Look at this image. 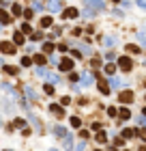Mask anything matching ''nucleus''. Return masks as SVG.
<instances>
[{
	"label": "nucleus",
	"instance_id": "1",
	"mask_svg": "<svg viewBox=\"0 0 146 151\" xmlns=\"http://www.w3.org/2000/svg\"><path fill=\"white\" fill-rule=\"evenodd\" d=\"M118 67H120L122 71H131L133 63H131V59H129V56H120V59H118Z\"/></svg>",
	"mask_w": 146,
	"mask_h": 151
},
{
	"label": "nucleus",
	"instance_id": "2",
	"mask_svg": "<svg viewBox=\"0 0 146 151\" xmlns=\"http://www.w3.org/2000/svg\"><path fill=\"white\" fill-rule=\"evenodd\" d=\"M0 52L2 54H15V43L13 41H2L0 43Z\"/></svg>",
	"mask_w": 146,
	"mask_h": 151
},
{
	"label": "nucleus",
	"instance_id": "3",
	"mask_svg": "<svg viewBox=\"0 0 146 151\" xmlns=\"http://www.w3.org/2000/svg\"><path fill=\"white\" fill-rule=\"evenodd\" d=\"M62 17L64 20H75V17H80V11L75 9V7H69V9L62 11Z\"/></svg>",
	"mask_w": 146,
	"mask_h": 151
},
{
	"label": "nucleus",
	"instance_id": "4",
	"mask_svg": "<svg viewBox=\"0 0 146 151\" xmlns=\"http://www.w3.org/2000/svg\"><path fill=\"white\" fill-rule=\"evenodd\" d=\"M118 99H120L122 104H131L133 102V93L131 91H122L120 95H118Z\"/></svg>",
	"mask_w": 146,
	"mask_h": 151
},
{
	"label": "nucleus",
	"instance_id": "5",
	"mask_svg": "<svg viewBox=\"0 0 146 151\" xmlns=\"http://www.w3.org/2000/svg\"><path fill=\"white\" fill-rule=\"evenodd\" d=\"M60 69H62V71H71L73 69V59H67V56H64V59L60 61Z\"/></svg>",
	"mask_w": 146,
	"mask_h": 151
},
{
	"label": "nucleus",
	"instance_id": "6",
	"mask_svg": "<svg viewBox=\"0 0 146 151\" xmlns=\"http://www.w3.org/2000/svg\"><path fill=\"white\" fill-rule=\"evenodd\" d=\"M47 9L52 11V13H56V11L62 9V2H60V0H49V2H47Z\"/></svg>",
	"mask_w": 146,
	"mask_h": 151
},
{
	"label": "nucleus",
	"instance_id": "7",
	"mask_svg": "<svg viewBox=\"0 0 146 151\" xmlns=\"http://www.w3.org/2000/svg\"><path fill=\"white\" fill-rule=\"evenodd\" d=\"M11 20H13V17H11L5 9H0V24H11Z\"/></svg>",
	"mask_w": 146,
	"mask_h": 151
},
{
	"label": "nucleus",
	"instance_id": "8",
	"mask_svg": "<svg viewBox=\"0 0 146 151\" xmlns=\"http://www.w3.org/2000/svg\"><path fill=\"white\" fill-rule=\"evenodd\" d=\"M93 73H84L82 76V86H90V84H93Z\"/></svg>",
	"mask_w": 146,
	"mask_h": 151
},
{
	"label": "nucleus",
	"instance_id": "9",
	"mask_svg": "<svg viewBox=\"0 0 146 151\" xmlns=\"http://www.w3.org/2000/svg\"><path fill=\"white\" fill-rule=\"evenodd\" d=\"M49 110H52L54 114H56V117H62V114H64V110L58 106V104H52V106H49Z\"/></svg>",
	"mask_w": 146,
	"mask_h": 151
},
{
	"label": "nucleus",
	"instance_id": "10",
	"mask_svg": "<svg viewBox=\"0 0 146 151\" xmlns=\"http://www.w3.org/2000/svg\"><path fill=\"white\" fill-rule=\"evenodd\" d=\"M88 7H93V9H103V2L101 0H86Z\"/></svg>",
	"mask_w": 146,
	"mask_h": 151
},
{
	"label": "nucleus",
	"instance_id": "11",
	"mask_svg": "<svg viewBox=\"0 0 146 151\" xmlns=\"http://www.w3.org/2000/svg\"><path fill=\"white\" fill-rule=\"evenodd\" d=\"M118 117H120L122 121H127V119H131V112L127 110V108H120V110H118Z\"/></svg>",
	"mask_w": 146,
	"mask_h": 151
},
{
	"label": "nucleus",
	"instance_id": "12",
	"mask_svg": "<svg viewBox=\"0 0 146 151\" xmlns=\"http://www.w3.org/2000/svg\"><path fill=\"white\" fill-rule=\"evenodd\" d=\"M13 43L15 45H22V43H24V33H15L13 35Z\"/></svg>",
	"mask_w": 146,
	"mask_h": 151
},
{
	"label": "nucleus",
	"instance_id": "13",
	"mask_svg": "<svg viewBox=\"0 0 146 151\" xmlns=\"http://www.w3.org/2000/svg\"><path fill=\"white\" fill-rule=\"evenodd\" d=\"M34 63H37V65H39V67H41V65H45V54H37V56H34Z\"/></svg>",
	"mask_w": 146,
	"mask_h": 151
},
{
	"label": "nucleus",
	"instance_id": "14",
	"mask_svg": "<svg viewBox=\"0 0 146 151\" xmlns=\"http://www.w3.org/2000/svg\"><path fill=\"white\" fill-rule=\"evenodd\" d=\"M99 91H101L103 95H107V93H110V86H107V84L103 82V80H99Z\"/></svg>",
	"mask_w": 146,
	"mask_h": 151
},
{
	"label": "nucleus",
	"instance_id": "15",
	"mask_svg": "<svg viewBox=\"0 0 146 151\" xmlns=\"http://www.w3.org/2000/svg\"><path fill=\"white\" fill-rule=\"evenodd\" d=\"M114 71H116V65H114V63L105 65V73H107V76H114Z\"/></svg>",
	"mask_w": 146,
	"mask_h": 151
},
{
	"label": "nucleus",
	"instance_id": "16",
	"mask_svg": "<svg viewBox=\"0 0 146 151\" xmlns=\"http://www.w3.org/2000/svg\"><path fill=\"white\" fill-rule=\"evenodd\" d=\"M127 52H129V54H140V48L133 45V43H129V45H127Z\"/></svg>",
	"mask_w": 146,
	"mask_h": 151
},
{
	"label": "nucleus",
	"instance_id": "17",
	"mask_svg": "<svg viewBox=\"0 0 146 151\" xmlns=\"http://www.w3.org/2000/svg\"><path fill=\"white\" fill-rule=\"evenodd\" d=\"M95 140H97V142H105V140H107L105 132H101V130H99V134H97V136H95Z\"/></svg>",
	"mask_w": 146,
	"mask_h": 151
},
{
	"label": "nucleus",
	"instance_id": "18",
	"mask_svg": "<svg viewBox=\"0 0 146 151\" xmlns=\"http://www.w3.org/2000/svg\"><path fill=\"white\" fill-rule=\"evenodd\" d=\"M133 134H135V130H131V127H127V130H122V138H131Z\"/></svg>",
	"mask_w": 146,
	"mask_h": 151
},
{
	"label": "nucleus",
	"instance_id": "19",
	"mask_svg": "<svg viewBox=\"0 0 146 151\" xmlns=\"http://www.w3.org/2000/svg\"><path fill=\"white\" fill-rule=\"evenodd\" d=\"M41 26H43V28H49V26H52V17H43V20H41Z\"/></svg>",
	"mask_w": 146,
	"mask_h": 151
},
{
	"label": "nucleus",
	"instance_id": "20",
	"mask_svg": "<svg viewBox=\"0 0 146 151\" xmlns=\"http://www.w3.org/2000/svg\"><path fill=\"white\" fill-rule=\"evenodd\" d=\"M43 52H54V43H49V41H45V43H43Z\"/></svg>",
	"mask_w": 146,
	"mask_h": 151
},
{
	"label": "nucleus",
	"instance_id": "21",
	"mask_svg": "<svg viewBox=\"0 0 146 151\" xmlns=\"http://www.w3.org/2000/svg\"><path fill=\"white\" fill-rule=\"evenodd\" d=\"M5 71H7V73H11V76H15V73H17V69H15L13 65H5Z\"/></svg>",
	"mask_w": 146,
	"mask_h": 151
},
{
	"label": "nucleus",
	"instance_id": "22",
	"mask_svg": "<svg viewBox=\"0 0 146 151\" xmlns=\"http://www.w3.org/2000/svg\"><path fill=\"white\" fill-rule=\"evenodd\" d=\"M22 13H24L22 5H13V15H22Z\"/></svg>",
	"mask_w": 146,
	"mask_h": 151
},
{
	"label": "nucleus",
	"instance_id": "23",
	"mask_svg": "<svg viewBox=\"0 0 146 151\" xmlns=\"http://www.w3.org/2000/svg\"><path fill=\"white\" fill-rule=\"evenodd\" d=\"M122 84V80L120 78H112V82H110V86H114V88H118Z\"/></svg>",
	"mask_w": 146,
	"mask_h": 151
},
{
	"label": "nucleus",
	"instance_id": "24",
	"mask_svg": "<svg viewBox=\"0 0 146 151\" xmlns=\"http://www.w3.org/2000/svg\"><path fill=\"white\" fill-rule=\"evenodd\" d=\"M54 132H56V134H58V136H62V138L67 136V130H64V127H60V125L56 127V130H54Z\"/></svg>",
	"mask_w": 146,
	"mask_h": 151
},
{
	"label": "nucleus",
	"instance_id": "25",
	"mask_svg": "<svg viewBox=\"0 0 146 151\" xmlns=\"http://www.w3.org/2000/svg\"><path fill=\"white\" fill-rule=\"evenodd\" d=\"M24 125H26L24 119H15V121H13V127H24Z\"/></svg>",
	"mask_w": 146,
	"mask_h": 151
},
{
	"label": "nucleus",
	"instance_id": "26",
	"mask_svg": "<svg viewBox=\"0 0 146 151\" xmlns=\"http://www.w3.org/2000/svg\"><path fill=\"white\" fill-rule=\"evenodd\" d=\"M71 125L73 127H82V121H80L78 117H71Z\"/></svg>",
	"mask_w": 146,
	"mask_h": 151
},
{
	"label": "nucleus",
	"instance_id": "27",
	"mask_svg": "<svg viewBox=\"0 0 146 151\" xmlns=\"http://www.w3.org/2000/svg\"><path fill=\"white\" fill-rule=\"evenodd\" d=\"M64 147H67V149H71V147H73V140H71V136H69V134L64 136Z\"/></svg>",
	"mask_w": 146,
	"mask_h": 151
},
{
	"label": "nucleus",
	"instance_id": "28",
	"mask_svg": "<svg viewBox=\"0 0 146 151\" xmlns=\"http://www.w3.org/2000/svg\"><path fill=\"white\" fill-rule=\"evenodd\" d=\"M43 91L47 93V95H54V86H52V84H45V86H43Z\"/></svg>",
	"mask_w": 146,
	"mask_h": 151
},
{
	"label": "nucleus",
	"instance_id": "29",
	"mask_svg": "<svg viewBox=\"0 0 146 151\" xmlns=\"http://www.w3.org/2000/svg\"><path fill=\"white\" fill-rule=\"evenodd\" d=\"M30 37H32V41H39V39H43V33H32Z\"/></svg>",
	"mask_w": 146,
	"mask_h": 151
},
{
	"label": "nucleus",
	"instance_id": "30",
	"mask_svg": "<svg viewBox=\"0 0 146 151\" xmlns=\"http://www.w3.org/2000/svg\"><path fill=\"white\" fill-rule=\"evenodd\" d=\"M32 15H34L32 9H26V11H24V17H26V20H32Z\"/></svg>",
	"mask_w": 146,
	"mask_h": 151
},
{
	"label": "nucleus",
	"instance_id": "31",
	"mask_svg": "<svg viewBox=\"0 0 146 151\" xmlns=\"http://www.w3.org/2000/svg\"><path fill=\"white\" fill-rule=\"evenodd\" d=\"M30 63H32L30 56H24V59H22V65H24V67H30Z\"/></svg>",
	"mask_w": 146,
	"mask_h": 151
},
{
	"label": "nucleus",
	"instance_id": "32",
	"mask_svg": "<svg viewBox=\"0 0 146 151\" xmlns=\"http://www.w3.org/2000/svg\"><path fill=\"white\" fill-rule=\"evenodd\" d=\"M22 33H24V35L30 33V24H28V22H26V24H22Z\"/></svg>",
	"mask_w": 146,
	"mask_h": 151
},
{
	"label": "nucleus",
	"instance_id": "33",
	"mask_svg": "<svg viewBox=\"0 0 146 151\" xmlns=\"http://www.w3.org/2000/svg\"><path fill=\"white\" fill-rule=\"evenodd\" d=\"M107 114H110V117H116L118 112H116V108H107Z\"/></svg>",
	"mask_w": 146,
	"mask_h": 151
},
{
	"label": "nucleus",
	"instance_id": "34",
	"mask_svg": "<svg viewBox=\"0 0 146 151\" xmlns=\"http://www.w3.org/2000/svg\"><path fill=\"white\" fill-rule=\"evenodd\" d=\"M135 134H140V138L146 142V130H140V132H135Z\"/></svg>",
	"mask_w": 146,
	"mask_h": 151
},
{
	"label": "nucleus",
	"instance_id": "35",
	"mask_svg": "<svg viewBox=\"0 0 146 151\" xmlns=\"http://www.w3.org/2000/svg\"><path fill=\"white\" fill-rule=\"evenodd\" d=\"M41 7H43V5H41L39 0H34V2H32V9H37V11H39V9H41Z\"/></svg>",
	"mask_w": 146,
	"mask_h": 151
},
{
	"label": "nucleus",
	"instance_id": "36",
	"mask_svg": "<svg viewBox=\"0 0 146 151\" xmlns=\"http://www.w3.org/2000/svg\"><path fill=\"white\" fill-rule=\"evenodd\" d=\"M137 39H140L142 43H146V33H140V35H137Z\"/></svg>",
	"mask_w": 146,
	"mask_h": 151
},
{
	"label": "nucleus",
	"instance_id": "37",
	"mask_svg": "<svg viewBox=\"0 0 146 151\" xmlns=\"http://www.w3.org/2000/svg\"><path fill=\"white\" fill-rule=\"evenodd\" d=\"M80 138H82V140H84V138H88V132L86 130H80Z\"/></svg>",
	"mask_w": 146,
	"mask_h": 151
},
{
	"label": "nucleus",
	"instance_id": "38",
	"mask_svg": "<svg viewBox=\"0 0 146 151\" xmlns=\"http://www.w3.org/2000/svg\"><path fill=\"white\" fill-rule=\"evenodd\" d=\"M60 104H62V106H67V104H71V97H62V99H60Z\"/></svg>",
	"mask_w": 146,
	"mask_h": 151
},
{
	"label": "nucleus",
	"instance_id": "39",
	"mask_svg": "<svg viewBox=\"0 0 146 151\" xmlns=\"http://www.w3.org/2000/svg\"><path fill=\"white\" fill-rule=\"evenodd\" d=\"M122 140H125V138H116V140H114V147H122Z\"/></svg>",
	"mask_w": 146,
	"mask_h": 151
},
{
	"label": "nucleus",
	"instance_id": "40",
	"mask_svg": "<svg viewBox=\"0 0 146 151\" xmlns=\"http://www.w3.org/2000/svg\"><path fill=\"white\" fill-rule=\"evenodd\" d=\"M99 65H101V59H93V67H95V69H97V67H99Z\"/></svg>",
	"mask_w": 146,
	"mask_h": 151
},
{
	"label": "nucleus",
	"instance_id": "41",
	"mask_svg": "<svg viewBox=\"0 0 146 151\" xmlns=\"http://www.w3.org/2000/svg\"><path fill=\"white\" fill-rule=\"evenodd\" d=\"M105 56H107V61H114V59H116V54H114V52H107Z\"/></svg>",
	"mask_w": 146,
	"mask_h": 151
},
{
	"label": "nucleus",
	"instance_id": "42",
	"mask_svg": "<svg viewBox=\"0 0 146 151\" xmlns=\"http://www.w3.org/2000/svg\"><path fill=\"white\" fill-rule=\"evenodd\" d=\"M103 43H107V45L114 43V37H105V39H103Z\"/></svg>",
	"mask_w": 146,
	"mask_h": 151
},
{
	"label": "nucleus",
	"instance_id": "43",
	"mask_svg": "<svg viewBox=\"0 0 146 151\" xmlns=\"http://www.w3.org/2000/svg\"><path fill=\"white\" fill-rule=\"evenodd\" d=\"M137 5H140V7H144V9H146V0H137Z\"/></svg>",
	"mask_w": 146,
	"mask_h": 151
},
{
	"label": "nucleus",
	"instance_id": "44",
	"mask_svg": "<svg viewBox=\"0 0 146 151\" xmlns=\"http://www.w3.org/2000/svg\"><path fill=\"white\" fill-rule=\"evenodd\" d=\"M140 123H142V125L146 127V117H144V119H140Z\"/></svg>",
	"mask_w": 146,
	"mask_h": 151
},
{
	"label": "nucleus",
	"instance_id": "45",
	"mask_svg": "<svg viewBox=\"0 0 146 151\" xmlns=\"http://www.w3.org/2000/svg\"><path fill=\"white\" fill-rule=\"evenodd\" d=\"M112 2H120V0H112Z\"/></svg>",
	"mask_w": 146,
	"mask_h": 151
},
{
	"label": "nucleus",
	"instance_id": "46",
	"mask_svg": "<svg viewBox=\"0 0 146 151\" xmlns=\"http://www.w3.org/2000/svg\"><path fill=\"white\" fill-rule=\"evenodd\" d=\"M0 67H2V61H0Z\"/></svg>",
	"mask_w": 146,
	"mask_h": 151
},
{
	"label": "nucleus",
	"instance_id": "47",
	"mask_svg": "<svg viewBox=\"0 0 146 151\" xmlns=\"http://www.w3.org/2000/svg\"><path fill=\"white\" fill-rule=\"evenodd\" d=\"M144 114H146V108H144Z\"/></svg>",
	"mask_w": 146,
	"mask_h": 151
},
{
	"label": "nucleus",
	"instance_id": "48",
	"mask_svg": "<svg viewBox=\"0 0 146 151\" xmlns=\"http://www.w3.org/2000/svg\"><path fill=\"white\" fill-rule=\"evenodd\" d=\"M52 151H56V149H52Z\"/></svg>",
	"mask_w": 146,
	"mask_h": 151
},
{
	"label": "nucleus",
	"instance_id": "49",
	"mask_svg": "<svg viewBox=\"0 0 146 151\" xmlns=\"http://www.w3.org/2000/svg\"><path fill=\"white\" fill-rule=\"evenodd\" d=\"M0 26H2V24H0Z\"/></svg>",
	"mask_w": 146,
	"mask_h": 151
},
{
	"label": "nucleus",
	"instance_id": "50",
	"mask_svg": "<svg viewBox=\"0 0 146 151\" xmlns=\"http://www.w3.org/2000/svg\"><path fill=\"white\" fill-rule=\"evenodd\" d=\"M97 151H99V149H97Z\"/></svg>",
	"mask_w": 146,
	"mask_h": 151
}]
</instances>
